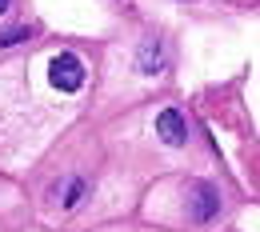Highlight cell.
I'll list each match as a JSON object with an SVG mask.
<instances>
[{"label":"cell","instance_id":"cell-3","mask_svg":"<svg viewBox=\"0 0 260 232\" xmlns=\"http://www.w3.org/2000/svg\"><path fill=\"white\" fill-rule=\"evenodd\" d=\"M220 212V196H216V188L212 184H196L192 188V216L204 224V220H212Z\"/></svg>","mask_w":260,"mask_h":232},{"label":"cell","instance_id":"cell-2","mask_svg":"<svg viewBox=\"0 0 260 232\" xmlns=\"http://www.w3.org/2000/svg\"><path fill=\"white\" fill-rule=\"evenodd\" d=\"M156 136H160L164 144H184V140H188V120H184V112H180V108H160V116H156Z\"/></svg>","mask_w":260,"mask_h":232},{"label":"cell","instance_id":"cell-1","mask_svg":"<svg viewBox=\"0 0 260 232\" xmlns=\"http://www.w3.org/2000/svg\"><path fill=\"white\" fill-rule=\"evenodd\" d=\"M48 80H52L56 92H76V88L84 84V64H80V56H72V52L52 56V64H48Z\"/></svg>","mask_w":260,"mask_h":232},{"label":"cell","instance_id":"cell-7","mask_svg":"<svg viewBox=\"0 0 260 232\" xmlns=\"http://www.w3.org/2000/svg\"><path fill=\"white\" fill-rule=\"evenodd\" d=\"M8 4H12V0H0V16H4V12H8Z\"/></svg>","mask_w":260,"mask_h":232},{"label":"cell","instance_id":"cell-5","mask_svg":"<svg viewBox=\"0 0 260 232\" xmlns=\"http://www.w3.org/2000/svg\"><path fill=\"white\" fill-rule=\"evenodd\" d=\"M84 192H88V188H84V180H80V176H72V180H68V188H64V208H76V204L84 200Z\"/></svg>","mask_w":260,"mask_h":232},{"label":"cell","instance_id":"cell-4","mask_svg":"<svg viewBox=\"0 0 260 232\" xmlns=\"http://www.w3.org/2000/svg\"><path fill=\"white\" fill-rule=\"evenodd\" d=\"M136 60H140L136 68H140L144 76H156V72L164 68V44L156 40V36H152V40H144V44H140V56H136Z\"/></svg>","mask_w":260,"mask_h":232},{"label":"cell","instance_id":"cell-6","mask_svg":"<svg viewBox=\"0 0 260 232\" xmlns=\"http://www.w3.org/2000/svg\"><path fill=\"white\" fill-rule=\"evenodd\" d=\"M28 36H32V28H24V24H20V28H8V32H0V48H8V44H24Z\"/></svg>","mask_w":260,"mask_h":232}]
</instances>
